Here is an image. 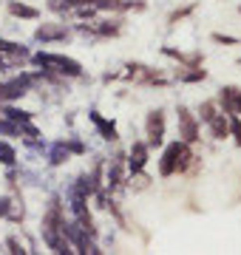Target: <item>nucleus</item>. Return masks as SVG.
I'll return each instance as SVG.
<instances>
[{
	"label": "nucleus",
	"mask_w": 241,
	"mask_h": 255,
	"mask_svg": "<svg viewBox=\"0 0 241 255\" xmlns=\"http://www.w3.org/2000/svg\"><path fill=\"white\" fill-rule=\"evenodd\" d=\"M193 153H190V145L187 142H173V145H167L165 156H162V162H159V173L162 176H173L179 170H185L187 164H190Z\"/></svg>",
	"instance_id": "nucleus-1"
},
{
	"label": "nucleus",
	"mask_w": 241,
	"mask_h": 255,
	"mask_svg": "<svg viewBox=\"0 0 241 255\" xmlns=\"http://www.w3.org/2000/svg\"><path fill=\"white\" fill-rule=\"evenodd\" d=\"M88 117H91V122L97 125V130H100L102 139H108V142H114V139H117V125H114V122H108V119H102L100 111H91Z\"/></svg>",
	"instance_id": "nucleus-10"
},
{
	"label": "nucleus",
	"mask_w": 241,
	"mask_h": 255,
	"mask_svg": "<svg viewBox=\"0 0 241 255\" xmlns=\"http://www.w3.org/2000/svg\"><path fill=\"white\" fill-rule=\"evenodd\" d=\"M227 133H233V136H236V145L241 147V119H239V114H233V119L227 122Z\"/></svg>",
	"instance_id": "nucleus-15"
},
{
	"label": "nucleus",
	"mask_w": 241,
	"mask_h": 255,
	"mask_svg": "<svg viewBox=\"0 0 241 255\" xmlns=\"http://www.w3.org/2000/svg\"><path fill=\"white\" fill-rule=\"evenodd\" d=\"M9 11L14 14V17H26V20H34V17H37V9H31V6H26V3H11Z\"/></svg>",
	"instance_id": "nucleus-13"
},
{
	"label": "nucleus",
	"mask_w": 241,
	"mask_h": 255,
	"mask_svg": "<svg viewBox=\"0 0 241 255\" xmlns=\"http://www.w3.org/2000/svg\"><path fill=\"white\" fill-rule=\"evenodd\" d=\"M34 37H37V40H43V43H51V40H65V37H68V28H65V26H51V23H43V26L34 31Z\"/></svg>",
	"instance_id": "nucleus-9"
},
{
	"label": "nucleus",
	"mask_w": 241,
	"mask_h": 255,
	"mask_svg": "<svg viewBox=\"0 0 241 255\" xmlns=\"http://www.w3.org/2000/svg\"><path fill=\"white\" fill-rule=\"evenodd\" d=\"M37 65H43L46 71H54V74H63V77H80L83 74V65L71 60V57H63V54H43L40 51L37 57Z\"/></svg>",
	"instance_id": "nucleus-2"
},
{
	"label": "nucleus",
	"mask_w": 241,
	"mask_h": 255,
	"mask_svg": "<svg viewBox=\"0 0 241 255\" xmlns=\"http://www.w3.org/2000/svg\"><path fill=\"white\" fill-rule=\"evenodd\" d=\"M0 162H3V164H14V162H17V153H14V147L6 145V142H0Z\"/></svg>",
	"instance_id": "nucleus-14"
},
{
	"label": "nucleus",
	"mask_w": 241,
	"mask_h": 255,
	"mask_svg": "<svg viewBox=\"0 0 241 255\" xmlns=\"http://www.w3.org/2000/svg\"><path fill=\"white\" fill-rule=\"evenodd\" d=\"M9 210H11V201L9 199H0V216H9Z\"/></svg>",
	"instance_id": "nucleus-16"
},
{
	"label": "nucleus",
	"mask_w": 241,
	"mask_h": 255,
	"mask_svg": "<svg viewBox=\"0 0 241 255\" xmlns=\"http://www.w3.org/2000/svg\"><path fill=\"white\" fill-rule=\"evenodd\" d=\"M6 244H9V253H23V250H20V244H17V241H14V238H9Z\"/></svg>",
	"instance_id": "nucleus-17"
},
{
	"label": "nucleus",
	"mask_w": 241,
	"mask_h": 255,
	"mask_svg": "<svg viewBox=\"0 0 241 255\" xmlns=\"http://www.w3.org/2000/svg\"><path fill=\"white\" fill-rule=\"evenodd\" d=\"M3 117L6 119H11V122H14V125H28V117H31V114H26V111H17V108H11V105H6V108H3Z\"/></svg>",
	"instance_id": "nucleus-12"
},
{
	"label": "nucleus",
	"mask_w": 241,
	"mask_h": 255,
	"mask_svg": "<svg viewBox=\"0 0 241 255\" xmlns=\"http://www.w3.org/2000/svg\"><path fill=\"white\" fill-rule=\"evenodd\" d=\"M145 130H148V147H156L162 145V136H165V114L162 111H150L148 114V122H145Z\"/></svg>",
	"instance_id": "nucleus-3"
},
{
	"label": "nucleus",
	"mask_w": 241,
	"mask_h": 255,
	"mask_svg": "<svg viewBox=\"0 0 241 255\" xmlns=\"http://www.w3.org/2000/svg\"><path fill=\"white\" fill-rule=\"evenodd\" d=\"M219 102H222L224 114H239V105H241V91L239 88H222V94H219Z\"/></svg>",
	"instance_id": "nucleus-8"
},
{
	"label": "nucleus",
	"mask_w": 241,
	"mask_h": 255,
	"mask_svg": "<svg viewBox=\"0 0 241 255\" xmlns=\"http://www.w3.org/2000/svg\"><path fill=\"white\" fill-rule=\"evenodd\" d=\"M28 57V51L17 43H9V40H0V63L3 65H14V63H23Z\"/></svg>",
	"instance_id": "nucleus-6"
},
{
	"label": "nucleus",
	"mask_w": 241,
	"mask_h": 255,
	"mask_svg": "<svg viewBox=\"0 0 241 255\" xmlns=\"http://www.w3.org/2000/svg\"><path fill=\"white\" fill-rule=\"evenodd\" d=\"M34 80V77H20L14 82H6V85H0V102H11V100H20L23 94H28V82Z\"/></svg>",
	"instance_id": "nucleus-5"
},
{
	"label": "nucleus",
	"mask_w": 241,
	"mask_h": 255,
	"mask_svg": "<svg viewBox=\"0 0 241 255\" xmlns=\"http://www.w3.org/2000/svg\"><path fill=\"white\" fill-rule=\"evenodd\" d=\"M145 164H148V145L145 142H133L130 159H128V170L130 173H139V170H145Z\"/></svg>",
	"instance_id": "nucleus-7"
},
{
	"label": "nucleus",
	"mask_w": 241,
	"mask_h": 255,
	"mask_svg": "<svg viewBox=\"0 0 241 255\" xmlns=\"http://www.w3.org/2000/svg\"><path fill=\"white\" fill-rule=\"evenodd\" d=\"M179 136H182V142H187V145H193L196 139H199V125H196L193 114L187 108H179Z\"/></svg>",
	"instance_id": "nucleus-4"
},
{
	"label": "nucleus",
	"mask_w": 241,
	"mask_h": 255,
	"mask_svg": "<svg viewBox=\"0 0 241 255\" xmlns=\"http://www.w3.org/2000/svg\"><path fill=\"white\" fill-rule=\"evenodd\" d=\"M207 125H210V133H213L216 139H224L227 136V119H224V114H219V111H213L210 117L204 119Z\"/></svg>",
	"instance_id": "nucleus-11"
}]
</instances>
